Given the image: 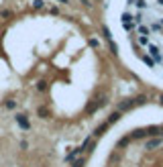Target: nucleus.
<instances>
[{"mask_svg":"<svg viewBox=\"0 0 163 167\" xmlns=\"http://www.w3.org/2000/svg\"><path fill=\"white\" fill-rule=\"evenodd\" d=\"M120 118V112H114V114H110V118H108V125H112V122H116Z\"/></svg>","mask_w":163,"mask_h":167,"instance_id":"nucleus-3","label":"nucleus"},{"mask_svg":"<svg viewBox=\"0 0 163 167\" xmlns=\"http://www.w3.org/2000/svg\"><path fill=\"white\" fill-rule=\"evenodd\" d=\"M161 143H163L161 139H151V141L147 143V149H155V147H159Z\"/></svg>","mask_w":163,"mask_h":167,"instance_id":"nucleus-2","label":"nucleus"},{"mask_svg":"<svg viewBox=\"0 0 163 167\" xmlns=\"http://www.w3.org/2000/svg\"><path fill=\"white\" fill-rule=\"evenodd\" d=\"M159 102H161V106H163V94H161V98H159Z\"/></svg>","mask_w":163,"mask_h":167,"instance_id":"nucleus-6","label":"nucleus"},{"mask_svg":"<svg viewBox=\"0 0 163 167\" xmlns=\"http://www.w3.org/2000/svg\"><path fill=\"white\" fill-rule=\"evenodd\" d=\"M82 165H84V159H82V161H76V165L74 167H82Z\"/></svg>","mask_w":163,"mask_h":167,"instance_id":"nucleus-5","label":"nucleus"},{"mask_svg":"<svg viewBox=\"0 0 163 167\" xmlns=\"http://www.w3.org/2000/svg\"><path fill=\"white\" fill-rule=\"evenodd\" d=\"M120 25H122V29H124L126 33H133V31L137 29V21H135V14H133V10H124V12H122Z\"/></svg>","mask_w":163,"mask_h":167,"instance_id":"nucleus-1","label":"nucleus"},{"mask_svg":"<svg viewBox=\"0 0 163 167\" xmlns=\"http://www.w3.org/2000/svg\"><path fill=\"white\" fill-rule=\"evenodd\" d=\"M110 49H112V53H116V51H118V45H116V43H110Z\"/></svg>","mask_w":163,"mask_h":167,"instance_id":"nucleus-4","label":"nucleus"}]
</instances>
